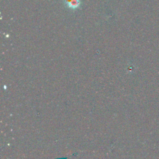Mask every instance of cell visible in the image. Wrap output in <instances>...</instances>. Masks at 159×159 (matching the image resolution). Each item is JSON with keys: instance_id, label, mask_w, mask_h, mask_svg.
Wrapping results in <instances>:
<instances>
[{"instance_id": "cell-1", "label": "cell", "mask_w": 159, "mask_h": 159, "mask_svg": "<svg viewBox=\"0 0 159 159\" xmlns=\"http://www.w3.org/2000/svg\"><path fill=\"white\" fill-rule=\"evenodd\" d=\"M65 3L69 8L75 9L79 7L80 1V0H65Z\"/></svg>"}]
</instances>
